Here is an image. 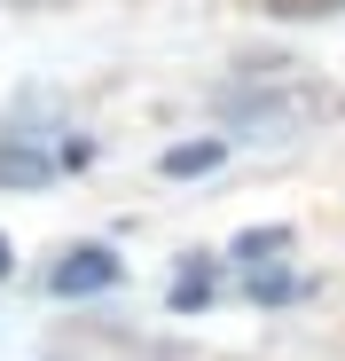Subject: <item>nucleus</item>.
Wrapping results in <instances>:
<instances>
[{"label": "nucleus", "instance_id": "6", "mask_svg": "<svg viewBox=\"0 0 345 361\" xmlns=\"http://www.w3.org/2000/svg\"><path fill=\"white\" fill-rule=\"evenodd\" d=\"M8 267H16V252H8V235H0V275H8Z\"/></svg>", "mask_w": 345, "mask_h": 361}, {"label": "nucleus", "instance_id": "4", "mask_svg": "<svg viewBox=\"0 0 345 361\" xmlns=\"http://www.w3.org/2000/svg\"><path fill=\"white\" fill-rule=\"evenodd\" d=\"M291 298H299V275H282L275 259L251 267V307H291Z\"/></svg>", "mask_w": 345, "mask_h": 361}, {"label": "nucleus", "instance_id": "3", "mask_svg": "<svg viewBox=\"0 0 345 361\" xmlns=\"http://www.w3.org/2000/svg\"><path fill=\"white\" fill-rule=\"evenodd\" d=\"M227 157V142H181V149H165L157 165H165V180H196V173H212Z\"/></svg>", "mask_w": 345, "mask_h": 361}, {"label": "nucleus", "instance_id": "1", "mask_svg": "<svg viewBox=\"0 0 345 361\" xmlns=\"http://www.w3.org/2000/svg\"><path fill=\"white\" fill-rule=\"evenodd\" d=\"M118 275H126V259L110 252V244H71L63 259L47 267V290L55 298H94V290H110Z\"/></svg>", "mask_w": 345, "mask_h": 361}, {"label": "nucleus", "instance_id": "5", "mask_svg": "<svg viewBox=\"0 0 345 361\" xmlns=\"http://www.w3.org/2000/svg\"><path fill=\"white\" fill-rule=\"evenodd\" d=\"M204 298H212V267L196 259L181 283H172V314H204Z\"/></svg>", "mask_w": 345, "mask_h": 361}, {"label": "nucleus", "instance_id": "2", "mask_svg": "<svg viewBox=\"0 0 345 361\" xmlns=\"http://www.w3.org/2000/svg\"><path fill=\"white\" fill-rule=\"evenodd\" d=\"M282 252H291V228H244L236 244H227L236 267H267V259H282Z\"/></svg>", "mask_w": 345, "mask_h": 361}]
</instances>
